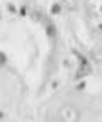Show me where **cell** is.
I'll use <instances>...</instances> for the list:
<instances>
[{
    "label": "cell",
    "mask_w": 102,
    "mask_h": 122,
    "mask_svg": "<svg viewBox=\"0 0 102 122\" xmlns=\"http://www.w3.org/2000/svg\"><path fill=\"white\" fill-rule=\"evenodd\" d=\"M62 117L64 118H73V109H62Z\"/></svg>",
    "instance_id": "6da1fadb"
}]
</instances>
